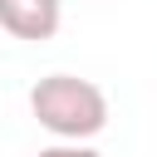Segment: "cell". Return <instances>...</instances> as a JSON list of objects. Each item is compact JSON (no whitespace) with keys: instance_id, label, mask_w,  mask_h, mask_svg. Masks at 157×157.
Instances as JSON below:
<instances>
[{"instance_id":"6da1fadb","label":"cell","mask_w":157,"mask_h":157,"mask_svg":"<svg viewBox=\"0 0 157 157\" xmlns=\"http://www.w3.org/2000/svg\"><path fill=\"white\" fill-rule=\"evenodd\" d=\"M29 113L64 142H88L108 128V93L78 74H44L29 88Z\"/></svg>"},{"instance_id":"7a4b0ae2","label":"cell","mask_w":157,"mask_h":157,"mask_svg":"<svg viewBox=\"0 0 157 157\" xmlns=\"http://www.w3.org/2000/svg\"><path fill=\"white\" fill-rule=\"evenodd\" d=\"M0 29L29 44L59 34V0H0Z\"/></svg>"},{"instance_id":"3957f363","label":"cell","mask_w":157,"mask_h":157,"mask_svg":"<svg viewBox=\"0 0 157 157\" xmlns=\"http://www.w3.org/2000/svg\"><path fill=\"white\" fill-rule=\"evenodd\" d=\"M34 157H103V152H93L83 142H59V147H39Z\"/></svg>"}]
</instances>
